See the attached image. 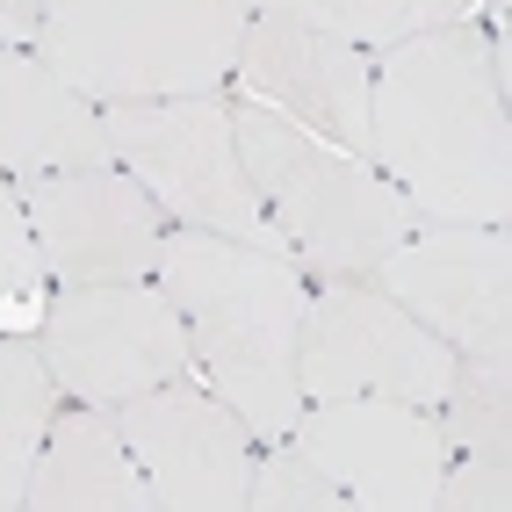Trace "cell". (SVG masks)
<instances>
[{"mask_svg": "<svg viewBox=\"0 0 512 512\" xmlns=\"http://www.w3.org/2000/svg\"><path fill=\"white\" fill-rule=\"evenodd\" d=\"M505 8H512V0H484V15H491V37H505Z\"/></svg>", "mask_w": 512, "mask_h": 512, "instance_id": "cell-22", "label": "cell"}, {"mask_svg": "<svg viewBox=\"0 0 512 512\" xmlns=\"http://www.w3.org/2000/svg\"><path fill=\"white\" fill-rule=\"evenodd\" d=\"M29 289H44V260H37V238H29L15 181L0 174V303H15Z\"/></svg>", "mask_w": 512, "mask_h": 512, "instance_id": "cell-20", "label": "cell"}, {"mask_svg": "<svg viewBox=\"0 0 512 512\" xmlns=\"http://www.w3.org/2000/svg\"><path fill=\"white\" fill-rule=\"evenodd\" d=\"M433 419L455 455H505L512 448V354H498V361L462 354L440 404H433Z\"/></svg>", "mask_w": 512, "mask_h": 512, "instance_id": "cell-17", "label": "cell"}, {"mask_svg": "<svg viewBox=\"0 0 512 512\" xmlns=\"http://www.w3.org/2000/svg\"><path fill=\"white\" fill-rule=\"evenodd\" d=\"M231 80H238L246 101L303 123L311 138H325L339 152L368 159V51L361 44L253 8L246 37H238Z\"/></svg>", "mask_w": 512, "mask_h": 512, "instance_id": "cell-12", "label": "cell"}, {"mask_svg": "<svg viewBox=\"0 0 512 512\" xmlns=\"http://www.w3.org/2000/svg\"><path fill=\"white\" fill-rule=\"evenodd\" d=\"M289 448L339 484L347 512H433L440 469L455 462L440 419L397 397H311L289 426Z\"/></svg>", "mask_w": 512, "mask_h": 512, "instance_id": "cell-8", "label": "cell"}, {"mask_svg": "<svg viewBox=\"0 0 512 512\" xmlns=\"http://www.w3.org/2000/svg\"><path fill=\"white\" fill-rule=\"evenodd\" d=\"M51 0H0V51H37Z\"/></svg>", "mask_w": 512, "mask_h": 512, "instance_id": "cell-21", "label": "cell"}, {"mask_svg": "<svg viewBox=\"0 0 512 512\" xmlns=\"http://www.w3.org/2000/svg\"><path fill=\"white\" fill-rule=\"evenodd\" d=\"M267 15H289V22H311L325 37H347L361 51H383V44H404L419 29H448V22H469L476 0H253Z\"/></svg>", "mask_w": 512, "mask_h": 512, "instance_id": "cell-16", "label": "cell"}, {"mask_svg": "<svg viewBox=\"0 0 512 512\" xmlns=\"http://www.w3.org/2000/svg\"><path fill=\"white\" fill-rule=\"evenodd\" d=\"M368 159L426 224H505V37L476 22H448L368 51Z\"/></svg>", "mask_w": 512, "mask_h": 512, "instance_id": "cell-1", "label": "cell"}, {"mask_svg": "<svg viewBox=\"0 0 512 512\" xmlns=\"http://www.w3.org/2000/svg\"><path fill=\"white\" fill-rule=\"evenodd\" d=\"M253 0H51L37 58L101 101L224 94Z\"/></svg>", "mask_w": 512, "mask_h": 512, "instance_id": "cell-4", "label": "cell"}, {"mask_svg": "<svg viewBox=\"0 0 512 512\" xmlns=\"http://www.w3.org/2000/svg\"><path fill=\"white\" fill-rule=\"evenodd\" d=\"M101 138H109V159L123 174L145 181V195L166 210V224H195V231L238 238V246H260V253H289L282 231L267 224L260 195H253L224 94L101 101Z\"/></svg>", "mask_w": 512, "mask_h": 512, "instance_id": "cell-5", "label": "cell"}, {"mask_svg": "<svg viewBox=\"0 0 512 512\" xmlns=\"http://www.w3.org/2000/svg\"><path fill=\"white\" fill-rule=\"evenodd\" d=\"M231 123L267 224L282 231V246L311 282H368L375 260L419 224V210L397 195V181L375 159L311 138L303 123L260 109L246 94L231 101Z\"/></svg>", "mask_w": 512, "mask_h": 512, "instance_id": "cell-3", "label": "cell"}, {"mask_svg": "<svg viewBox=\"0 0 512 512\" xmlns=\"http://www.w3.org/2000/svg\"><path fill=\"white\" fill-rule=\"evenodd\" d=\"M253 512H347V498H339V484H325V476L303 462L289 440H267V448L253 455V491H246Z\"/></svg>", "mask_w": 512, "mask_h": 512, "instance_id": "cell-18", "label": "cell"}, {"mask_svg": "<svg viewBox=\"0 0 512 512\" xmlns=\"http://www.w3.org/2000/svg\"><path fill=\"white\" fill-rule=\"evenodd\" d=\"M109 419L130 462L145 469L152 512H246L260 440L210 383L174 375V383H152L109 404Z\"/></svg>", "mask_w": 512, "mask_h": 512, "instance_id": "cell-9", "label": "cell"}, {"mask_svg": "<svg viewBox=\"0 0 512 512\" xmlns=\"http://www.w3.org/2000/svg\"><path fill=\"white\" fill-rule=\"evenodd\" d=\"M58 166H109L101 109L73 94L37 51H0V174H58Z\"/></svg>", "mask_w": 512, "mask_h": 512, "instance_id": "cell-13", "label": "cell"}, {"mask_svg": "<svg viewBox=\"0 0 512 512\" xmlns=\"http://www.w3.org/2000/svg\"><path fill=\"white\" fill-rule=\"evenodd\" d=\"M37 354L58 397L73 404H123L195 368L188 325L159 282H58L37 325Z\"/></svg>", "mask_w": 512, "mask_h": 512, "instance_id": "cell-6", "label": "cell"}, {"mask_svg": "<svg viewBox=\"0 0 512 512\" xmlns=\"http://www.w3.org/2000/svg\"><path fill=\"white\" fill-rule=\"evenodd\" d=\"M455 354H512V246L505 224H412L368 275Z\"/></svg>", "mask_w": 512, "mask_h": 512, "instance_id": "cell-11", "label": "cell"}, {"mask_svg": "<svg viewBox=\"0 0 512 512\" xmlns=\"http://www.w3.org/2000/svg\"><path fill=\"white\" fill-rule=\"evenodd\" d=\"M51 412H58V383L37 354V339L0 332V512H22Z\"/></svg>", "mask_w": 512, "mask_h": 512, "instance_id": "cell-15", "label": "cell"}, {"mask_svg": "<svg viewBox=\"0 0 512 512\" xmlns=\"http://www.w3.org/2000/svg\"><path fill=\"white\" fill-rule=\"evenodd\" d=\"M152 282L174 296L202 383L246 419L260 448L289 440L303 412L296 332H303L311 275L289 253H260V246H238V238L195 231V224H166Z\"/></svg>", "mask_w": 512, "mask_h": 512, "instance_id": "cell-2", "label": "cell"}, {"mask_svg": "<svg viewBox=\"0 0 512 512\" xmlns=\"http://www.w3.org/2000/svg\"><path fill=\"white\" fill-rule=\"evenodd\" d=\"M512 505V448L505 455H462L440 469L433 512H505Z\"/></svg>", "mask_w": 512, "mask_h": 512, "instance_id": "cell-19", "label": "cell"}, {"mask_svg": "<svg viewBox=\"0 0 512 512\" xmlns=\"http://www.w3.org/2000/svg\"><path fill=\"white\" fill-rule=\"evenodd\" d=\"M455 347L426 332L397 296L375 282H311L296 332V383L311 397H397V404H440L455 375Z\"/></svg>", "mask_w": 512, "mask_h": 512, "instance_id": "cell-7", "label": "cell"}, {"mask_svg": "<svg viewBox=\"0 0 512 512\" xmlns=\"http://www.w3.org/2000/svg\"><path fill=\"white\" fill-rule=\"evenodd\" d=\"M44 282H152L166 246V210L123 166H58L15 174Z\"/></svg>", "mask_w": 512, "mask_h": 512, "instance_id": "cell-10", "label": "cell"}, {"mask_svg": "<svg viewBox=\"0 0 512 512\" xmlns=\"http://www.w3.org/2000/svg\"><path fill=\"white\" fill-rule=\"evenodd\" d=\"M29 512H152L145 469L130 462L109 404L51 412V433L29 469Z\"/></svg>", "mask_w": 512, "mask_h": 512, "instance_id": "cell-14", "label": "cell"}]
</instances>
